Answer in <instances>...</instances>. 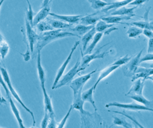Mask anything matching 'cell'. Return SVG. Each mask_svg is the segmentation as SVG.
Here are the masks:
<instances>
[{
	"label": "cell",
	"mask_w": 153,
	"mask_h": 128,
	"mask_svg": "<svg viewBox=\"0 0 153 128\" xmlns=\"http://www.w3.org/2000/svg\"><path fill=\"white\" fill-rule=\"evenodd\" d=\"M68 37H80L73 32H69L66 29H53L52 31L42 32L38 35L36 42V48L37 51H41L48 44L60 39Z\"/></svg>",
	"instance_id": "cell-1"
},
{
	"label": "cell",
	"mask_w": 153,
	"mask_h": 128,
	"mask_svg": "<svg viewBox=\"0 0 153 128\" xmlns=\"http://www.w3.org/2000/svg\"><path fill=\"white\" fill-rule=\"evenodd\" d=\"M0 71H1V74L3 75V77L7 84V86L10 91V94L15 98V100L20 103L21 104V106L25 109V111H27L28 113L30 114V115H31L32 118V120H33V126H35V116H34V114L33 113L30 111V110L24 104V103L23 102V101L22 100V99L20 98V96L18 95V94H17V92L16 91V90H15V88H13V85H12V82H11V80H10V76H9V75L8 73V71L7 70H6V68L2 65L0 66Z\"/></svg>",
	"instance_id": "cell-2"
},
{
	"label": "cell",
	"mask_w": 153,
	"mask_h": 128,
	"mask_svg": "<svg viewBox=\"0 0 153 128\" xmlns=\"http://www.w3.org/2000/svg\"><path fill=\"white\" fill-rule=\"evenodd\" d=\"M80 59H78L76 61L75 64L74 65V67L66 73L65 75H64L59 81L58 84H56V87H55V89L59 88L63 86L69 85L70 83L73 81L74 77L78 74V73L80 71L84 70V69L80 67Z\"/></svg>",
	"instance_id": "cell-3"
},
{
	"label": "cell",
	"mask_w": 153,
	"mask_h": 128,
	"mask_svg": "<svg viewBox=\"0 0 153 128\" xmlns=\"http://www.w3.org/2000/svg\"><path fill=\"white\" fill-rule=\"evenodd\" d=\"M80 114L81 115L82 127H94V126H99L96 122H101L102 118L97 113V111H95L94 114H91L84 110Z\"/></svg>",
	"instance_id": "cell-4"
},
{
	"label": "cell",
	"mask_w": 153,
	"mask_h": 128,
	"mask_svg": "<svg viewBox=\"0 0 153 128\" xmlns=\"http://www.w3.org/2000/svg\"><path fill=\"white\" fill-rule=\"evenodd\" d=\"M143 51V49H142L136 56L132 58L123 67V73L125 76L132 78L134 75L136 70L140 64V61Z\"/></svg>",
	"instance_id": "cell-5"
},
{
	"label": "cell",
	"mask_w": 153,
	"mask_h": 128,
	"mask_svg": "<svg viewBox=\"0 0 153 128\" xmlns=\"http://www.w3.org/2000/svg\"><path fill=\"white\" fill-rule=\"evenodd\" d=\"M97 71V70H95L86 75L81 76L77 78L74 79L69 85L71 88L72 90L74 95H75L80 91H82L83 87L85 84L91 78L92 75Z\"/></svg>",
	"instance_id": "cell-6"
},
{
	"label": "cell",
	"mask_w": 153,
	"mask_h": 128,
	"mask_svg": "<svg viewBox=\"0 0 153 128\" xmlns=\"http://www.w3.org/2000/svg\"><path fill=\"white\" fill-rule=\"evenodd\" d=\"M105 107H119V108L129 110V111H150V112H153V109L148 108L143 105L138 104L135 103H118V102H111V103H109L107 104H106Z\"/></svg>",
	"instance_id": "cell-7"
},
{
	"label": "cell",
	"mask_w": 153,
	"mask_h": 128,
	"mask_svg": "<svg viewBox=\"0 0 153 128\" xmlns=\"http://www.w3.org/2000/svg\"><path fill=\"white\" fill-rule=\"evenodd\" d=\"M80 44V41H76L75 42V44L73 45L72 48H71V52L69 53V54L68 55V56L67 58V59L65 60V61L64 62V63L62 64V65L60 67V68L59 69L58 71H57L56 73V76L55 78V79H54V81H53V85L52 86V89L53 90L55 89V87H56V84H58L59 81H60V79L62 78L64 72L65 71V70L66 68V67H68L69 63L70 62L71 59H72V54H74V51H75V49H76V48H77V46L79 45Z\"/></svg>",
	"instance_id": "cell-8"
},
{
	"label": "cell",
	"mask_w": 153,
	"mask_h": 128,
	"mask_svg": "<svg viewBox=\"0 0 153 128\" xmlns=\"http://www.w3.org/2000/svg\"><path fill=\"white\" fill-rule=\"evenodd\" d=\"M108 44H105V45L101 46V48H99L96 51H95L93 54H85L82 56V64L80 67L83 68L84 70L89 65L91 62L92 61L97 59H103L105 57L106 55L109 53L108 51H104L103 52H100L101 49H102L105 46L108 45Z\"/></svg>",
	"instance_id": "cell-9"
},
{
	"label": "cell",
	"mask_w": 153,
	"mask_h": 128,
	"mask_svg": "<svg viewBox=\"0 0 153 128\" xmlns=\"http://www.w3.org/2000/svg\"><path fill=\"white\" fill-rule=\"evenodd\" d=\"M25 23H26V35L27 38V41L29 42V46L30 50V52L32 53L34 49V46L36 44L38 34L33 30V28L30 24V23L25 18Z\"/></svg>",
	"instance_id": "cell-10"
},
{
	"label": "cell",
	"mask_w": 153,
	"mask_h": 128,
	"mask_svg": "<svg viewBox=\"0 0 153 128\" xmlns=\"http://www.w3.org/2000/svg\"><path fill=\"white\" fill-rule=\"evenodd\" d=\"M153 75V68H146L144 67H139L136 70L134 75L131 78V81L134 82L137 79H143L146 80L148 77Z\"/></svg>",
	"instance_id": "cell-11"
},
{
	"label": "cell",
	"mask_w": 153,
	"mask_h": 128,
	"mask_svg": "<svg viewBox=\"0 0 153 128\" xmlns=\"http://www.w3.org/2000/svg\"><path fill=\"white\" fill-rule=\"evenodd\" d=\"M49 15H51L52 18H55L57 20H60L62 21H63L65 22H66L68 23H69L71 25L79 23L80 18L83 15H59L56 14L55 13H50Z\"/></svg>",
	"instance_id": "cell-12"
},
{
	"label": "cell",
	"mask_w": 153,
	"mask_h": 128,
	"mask_svg": "<svg viewBox=\"0 0 153 128\" xmlns=\"http://www.w3.org/2000/svg\"><path fill=\"white\" fill-rule=\"evenodd\" d=\"M114 24H109L100 19L95 25L97 32H102L105 35H109L111 32L117 30L118 28L113 27Z\"/></svg>",
	"instance_id": "cell-13"
},
{
	"label": "cell",
	"mask_w": 153,
	"mask_h": 128,
	"mask_svg": "<svg viewBox=\"0 0 153 128\" xmlns=\"http://www.w3.org/2000/svg\"><path fill=\"white\" fill-rule=\"evenodd\" d=\"M51 3L41 9L38 13L33 17V27H35L38 23L46 19L48 16L51 13Z\"/></svg>",
	"instance_id": "cell-14"
},
{
	"label": "cell",
	"mask_w": 153,
	"mask_h": 128,
	"mask_svg": "<svg viewBox=\"0 0 153 128\" xmlns=\"http://www.w3.org/2000/svg\"><path fill=\"white\" fill-rule=\"evenodd\" d=\"M98 12L92 13L91 15H83L79 21L80 24L84 25H95L100 19L102 18V16H98L97 14Z\"/></svg>",
	"instance_id": "cell-15"
},
{
	"label": "cell",
	"mask_w": 153,
	"mask_h": 128,
	"mask_svg": "<svg viewBox=\"0 0 153 128\" xmlns=\"http://www.w3.org/2000/svg\"><path fill=\"white\" fill-rule=\"evenodd\" d=\"M145 86V81L142 79H137L134 81L133 85L128 91L126 95H128L132 93L134 95H143V90Z\"/></svg>",
	"instance_id": "cell-16"
},
{
	"label": "cell",
	"mask_w": 153,
	"mask_h": 128,
	"mask_svg": "<svg viewBox=\"0 0 153 128\" xmlns=\"http://www.w3.org/2000/svg\"><path fill=\"white\" fill-rule=\"evenodd\" d=\"M54 29H68L72 27V25L63 21L55 19V18H46V20Z\"/></svg>",
	"instance_id": "cell-17"
},
{
	"label": "cell",
	"mask_w": 153,
	"mask_h": 128,
	"mask_svg": "<svg viewBox=\"0 0 153 128\" xmlns=\"http://www.w3.org/2000/svg\"><path fill=\"white\" fill-rule=\"evenodd\" d=\"M120 66L119 65H111L107 67H106L105 69H103V70H102L100 73V75L99 76V78L96 81V82L95 83V84L94 85V88L95 89V88L97 87V86L98 85V84L105 78H106V77H108L111 73H112L113 71H114L116 70H117V68H119Z\"/></svg>",
	"instance_id": "cell-18"
},
{
	"label": "cell",
	"mask_w": 153,
	"mask_h": 128,
	"mask_svg": "<svg viewBox=\"0 0 153 128\" xmlns=\"http://www.w3.org/2000/svg\"><path fill=\"white\" fill-rule=\"evenodd\" d=\"M37 60H36V68L38 78H39L40 84H45L46 78H45V71L42 65V59H41V51H37Z\"/></svg>",
	"instance_id": "cell-19"
},
{
	"label": "cell",
	"mask_w": 153,
	"mask_h": 128,
	"mask_svg": "<svg viewBox=\"0 0 153 128\" xmlns=\"http://www.w3.org/2000/svg\"><path fill=\"white\" fill-rule=\"evenodd\" d=\"M102 20L109 24H119L122 23L121 22L123 20H131V17L129 16L123 15H111L109 16H102Z\"/></svg>",
	"instance_id": "cell-20"
},
{
	"label": "cell",
	"mask_w": 153,
	"mask_h": 128,
	"mask_svg": "<svg viewBox=\"0 0 153 128\" xmlns=\"http://www.w3.org/2000/svg\"><path fill=\"white\" fill-rule=\"evenodd\" d=\"M95 90V89L94 88V86L93 85L90 88L84 91L82 93V98L85 102H88L91 104L95 110V111H97V108L96 105H95V103L93 98V95Z\"/></svg>",
	"instance_id": "cell-21"
},
{
	"label": "cell",
	"mask_w": 153,
	"mask_h": 128,
	"mask_svg": "<svg viewBox=\"0 0 153 128\" xmlns=\"http://www.w3.org/2000/svg\"><path fill=\"white\" fill-rule=\"evenodd\" d=\"M95 26L94 25H78L74 28H71L68 29H66L69 32H73L79 36L81 37L85 35L86 33H87L88 31H89L92 28H93Z\"/></svg>",
	"instance_id": "cell-22"
},
{
	"label": "cell",
	"mask_w": 153,
	"mask_h": 128,
	"mask_svg": "<svg viewBox=\"0 0 153 128\" xmlns=\"http://www.w3.org/2000/svg\"><path fill=\"white\" fill-rule=\"evenodd\" d=\"M42 91H43V94L44 97V104H45V111H47L49 112L50 114H55L53 109V106L52 103V100L51 98L48 95L46 88L45 87V84L41 85Z\"/></svg>",
	"instance_id": "cell-23"
},
{
	"label": "cell",
	"mask_w": 153,
	"mask_h": 128,
	"mask_svg": "<svg viewBox=\"0 0 153 128\" xmlns=\"http://www.w3.org/2000/svg\"><path fill=\"white\" fill-rule=\"evenodd\" d=\"M133 0H122V1H120L109 3L108 5H107L105 7L102 9V12L106 13V12H108V11H110L112 9H115V10H116L120 7H124V6L129 4Z\"/></svg>",
	"instance_id": "cell-24"
},
{
	"label": "cell",
	"mask_w": 153,
	"mask_h": 128,
	"mask_svg": "<svg viewBox=\"0 0 153 128\" xmlns=\"http://www.w3.org/2000/svg\"><path fill=\"white\" fill-rule=\"evenodd\" d=\"M97 31L95 30V26L92 28L89 31H88L87 33H86L85 35L81 37V41H82V51L84 52H85L86 49V47L89 42L93 39L95 34H96Z\"/></svg>",
	"instance_id": "cell-25"
},
{
	"label": "cell",
	"mask_w": 153,
	"mask_h": 128,
	"mask_svg": "<svg viewBox=\"0 0 153 128\" xmlns=\"http://www.w3.org/2000/svg\"><path fill=\"white\" fill-rule=\"evenodd\" d=\"M8 99H9V104H10V106L12 112H13V115H15V117L17 120V122L18 123L19 126H20V127H21V128H25L26 127L24 125L23 121V120L21 117L20 112H19L18 108L16 107L15 103L13 102V101L12 98V97L8 98Z\"/></svg>",
	"instance_id": "cell-26"
},
{
	"label": "cell",
	"mask_w": 153,
	"mask_h": 128,
	"mask_svg": "<svg viewBox=\"0 0 153 128\" xmlns=\"http://www.w3.org/2000/svg\"><path fill=\"white\" fill-rule=\"evenodd\" d=\"M82 91H80V92L76 94L75 95H74V101L72 103V107L73 109L77 110L80 112H83L84 111L83 106L85 101L82 98Z\"/></svg>",
	"instance_id": "cell-27"
},
{
	"label": "cell",
	"mask_w": 153,
	"mask_h": 128,
	"mask_svg": "<svg viewBox=\"0 0 153 128\" xmlns=\"http://www.w3.org/2000/svg\"><path fill=\"white\" fill-rule=\"evenodd\" d=\"M137 6L133 7L131 8H127L124 7H120L116 10H114V12H111V15H123V16H134L136 15L134 13V10Z\"/></svg>",
	"instance_id": "cell-28"
},
{
	"label": "cell",
	"mask_w": 153,
	"mask_h": 128,
	"mask_svg": "<svg viewBox=\"0 0 153 128\" xmlns=\"http://www.w3.org/2000/svg\"><path fill=\"white\" fill-rule=\"evenodd\" d=\"M129 97L138 103H141L148 108L153 109V101L147 100L143 96V95H129Z\"/></svg>",
	"instance_id": "cell-29"
},
{
	"label": "cell",
	"mask_w": 153,
	"mask_h": 128,
	"mask_svg": "<svg viewBox=\"0 0 153 128\" xmlns=\"http://www.w3.org/2000/svg\"><path fill=\"white\" fill-rule=\"evenodd\" d=\"M103 35V33L102 32H96V34H95L94 37L92 39V42L89 45V46L86 48L85 52V54H88L92 52V51L94 50L95 47L96 46L99 42L102 39Z\"/></svg>",
	"instance_id": "cell-30"
},
{
	"label": "cell",
	"mask_w": 153,
	"mask_h": 128,
	"mask_svg": "<svg viewBox=\"0 0 153 128\" xmlns=\"http://www.w3.org/2000/svg\"><path fill=\"white\" fill-rule=\"evenodd\" d=\"M143 29L137 26L132 25L128 29L126 34L129 38H136L143 34Z\"/></svg>",
	"instance_id": "cell-31"
},
{
	"label": "cell",
	"mask_w": 153,
	"mask_h": 128,
	"mask_svg": "<svg viewBox=\"0 0 153 128\" xmlns=\"http://www.w3.org/2000/svg\"><path fill=\"white\" fill-rule=\"evenodd\" d=\"M35 26L36 27V29H38V31L40 33L52 31L54 29L46 20H43L40 22V23H38Z\"/></svg>",
	"instance_id": "cell-32"
},
{
	"label": "cell",
	"mask_w": 153,
	"mask_h": 128,
	"mask_svg": "<svg viewBox=\"0 0 153 128\" xmlns=\"http://www.w3.org/2000/svg\"><path fill=\"white\" fill-rule=\"evenodd\" d=\"M9 51V45L7 42L3 40L0 42V56L1 59H5Z\"/></svg>",
	"instance_id": "cell-33"
},
{
	"label": "cell",
	"mask_w": 153,
	"mask_h": 128,
	"mask_svg": "<svg viewBox=\"0 0 153 128\" xmlns=\"http://www.w3.org/2000/svg\"><path fill=\"white\" fill-rule=\"evenodd\" d=\"M89 3L91 7L95 10H101V9H103L109 4L102 0H91Z\"/></svg>",
	"instance_id": "cell-34"
},
{
	"label": "cell",
	"mask_w": 153,
	"mask_h": 128,
	"mask_svg": "<svg viewBox=\"0 0 153 128\" xmlns=\"http://www.w3.org/2000/svg\"><path fill=\"white\" fill-rule=\"evenodd\" d=\"M113 123L115 125L122 126L125 128H132V126L123 118L118 117H113Z\"/></svg>",
	"instance_id": "cell-35"
},
{
	"label": "cell",
	"mask_w": 153,
	"mask_h": 128,
	"mask_svg": "<svg viewBox=\"0 0 153 128\" xmlns=\"http://www.w3.org/2000/svg\"><path fill=\"white\" fill-rule=\"evenodd\" d=\"M26 2H27V5H28V9H27V12H26V18H27V20H28V22L30 23V24L33 27V9L32 7L31 4H30V3L29 0H26Z\"/></svg>",
	"instance_id": "cell-36"
},
{
	"label": "cell",
	"mask_w": 153,
	"mask_h": 128,
	"mask_svg": "<svg viewBox=\"0 0 153 128\" xmlns=\"http://www.w3.org/2000/svg\"><path fill=\"white\" fill-rule=\"evenodd\" d=\"M131 58H132L131 56L129 57L128 56V54H126V55H125V56L119 58L116 61H115L112 65L121 66L124 64H126L131 59Z\"/></svg>",
	"instance_id": "cell-37"
},
{
	"label": "cell",
	"mask_w": 153,
	"mask_h": 128,
	"mask_svg": "<svg viewBox=\"0 0 153 128\" xmlns=\"http://www.w3.org/2000/svg\"><path fill=\"white\" fill-rule=\"evenodd\" d=\"M73 109V107H72V105L71 104L70 107H69V109L68 112H67V114L65 115V116L64 117V118L61 120L60 122H59V123H57V125H56V127H59V128H62V127H64V126H65L66 122H67V120L71 114V112H72V110Z\"/></svg>",
	"instance_id": "cell-38"
},
{
	"label": "cell",
	"mask_w": 153,
	"mask_h": 128,
	"mask_svg": "<svg viewBox=\"0 0 153 128\" xmlns=\"http://www.w3.org/2000/svg\"><path fill=\"white\" fill-rule=\"evenodd\" d=\"M108 112H114V113H117V114H120V115H123V116H125V117H128V118H129L131 121H132L135 124H136V127H142V128H143V127H144L142 125H141L140 123H138V121L136 120V119H134V118L133 117H131V116H129V115H127V114H125V113H123V112H119V111H108Z\"/></svg>",
	"instance_id": "cell-39"
},
{
	"label": "cell",
	"mask_w": 153,
	"mask_h": 128,
	"mask_svg": "<svg viewBox=\"0 0 153 128\" xmlns=\"http://www.w3.org/2000/svg\"><path fill=\"white\" fill-rule=\"evenodd\" d=\"M50 120V114L47 111H45V116L41 123V127L46 128L48 127Z\"/></svg>",
	"instance_id": "cell-40"
},
{
	"label": "cell",
	"mask_w": 153,
	"mask_h": 128,
	"mask_svg": "<svg viewBox=\"0 0 153 128\" xmlns=\"http://www.w3.org/2000/svg\"><path fill=\"white\" fill-rule=\"evenodd\" d=\"M0 84H1L3 87L4 90L6 91V95H7V98L10 97H11V94L10 93V91H9V90L7 86V84H6V83L3 77V75L1 74V73H0Z\"/></svg>",
	"instance_id": "cell-41"
},
{
	"label": "cell",
	"mask_w": 153,
	"mask_h": 128,
	"mask_svg": "<svg viewBox=\"0 0 153 128\" xmlns=\"http://www.w3.org/2000/svg\"><path fill=\"white\" fill-rule=\"evenodd\" d=\"M56 125H57V123L55 121V114H50V120H49V124H48L47 127L55 128V127H56Z\"/></svg>",
	"instance_id": "cell-42"
},
{
	"label": "cell",
	"mask_w": 153,
	"mask_h": 128,
	"mask_svg": "<svg viewBox=\"0 0 153 128\" xmlns=\"http://www.w3.org/2000/svg\"><path fill=\"white\" fill-rule=\"evenodd\" d=\"M147 61H153V53H148L146 54L145 56L142 58H140V62L142 64V62H147Z\"/></svg>",
	"instance_id": "cell-43"
},
{
	"label": "cell",
	"mask_w": 153,
	"mask_h": 128,
	"mask_svg": "<svg viewBox=\"0 0 153 128\" xmlns=\"http://www.w3.org/2000/svg\"><path fill=\"white\" fill-rule=\"evenodd\" d=\"M148 0H133L132 1H131L129 4L132 5V6H138L142 5L144 3L148 1Z\"/></svg>",
	"instance_id": "cell-44"
},
{
	"label": "cell",
	"mask_w": 153,
	"mask_h": 128,
	"mask_svg": "<svg viewBox=\"0 0 153 128\" xmlns=\"http://www.w3.org/2000/svg\"><path fill=\"white\" fill-rule=\"evenodd\" d=\"M143 34L148 39H153V31L149 29H143Z\"/></svg>",
	"instance_id": "cell-45"
},
{
	"label": "cell",
	"mask_w": 153,
	"mask_h": 128,
	"mask_svg": "<svg viewBox=\"0 0 153 128\" xmlns=\"http://www.w3.org/2000/svg\"><path fill=\"white\" fill-rule=\"evenodd\" d=\"M153 52V39H149L148 45V53Z\"/></svg>",
	"instance_id": "cell-46"
},
{
	"label": "cell",
	"mask_w": 153,
	"mask_h": 128,
	"mask_svg": "<svg viewBox=\"0 0 153 128\" xmlns=\"http://www.w3.org/2000/svg\"><path fill=\"white\" fill-rule=\"evenodd\" d=\"M52 0H44L42 4V6H41V8H43L44 7H46V6H48V4H49L50 3H52Z\"/></svg>",
	"instance_id": "cell-47"
},
{
	"label": "cell",
	"mask_w": 153,
	"mask_h": 128,
	"mask_svg": "<svg viewBox=\"0 0 153 128\" xmlns=\"http://www.w3.org/2000/svg\"><path fill=\"white\" fill-rule=\"evenodd\" d=\"M0 85H1L0 84ZM6 103H7V101L2 96L1 93V90H0V104H6Z\"/></svg>",
	"instance_id": "cell-48"
},
{
	"label": "cell",
	"mask_w": 153,
	"mask_h": 128,
	"mask_svg": "<svg viewBox=\"0 0 153 128\" xmlns=\"http://www.w3.org/2000/svg\"><path fill=\"white\" fill-rule=\"evenodd\" d=\"M144 67H146V68H153V63H151V64H145L142 65Z\"/></svg>",
	"instance_id": "cell-49"
},
{
	"label": "cell",
	"mask_w": 153,
	"mask_h": 128,
	"mask_svg": "<svg viewBox=\"0 0 153 128\" xmlns=\"http://www.w3.org/2000/svg\"><path fill=\"white\" fill-rule=\"evenodd\" d=\"M3 40H4V37L2 35V34L1 33H0V42H1Z\"/></svg>",
	"instance_id": "cell-50"
},
{
	"label": "cell",
	"mask_w": 153,
	"mask_h": 128,
	"mask_svg": "<svg viewBox=\"0 0 153 128\" xmlns=\"http://www.w3.org/2000/svg\"><path fill=\"white\" fill-rule=\"evenodd\" d=\"M147 79H149V80H151V81H152L153 82V75H151V76L148 77V78L146 79V80H147Z\"/></svg>",
	"instance_id": "cell-51"
},
{
	"label": "cell",
	"mask_w": 153,
	"mask_h": 128,
	"mask_svg": "<svg viewBox=\"0 0 153 128\" xmlns=\"http://www.w3.org/2000/svg\"><path fill=\"white\" fill-rule=\"evenodd\" d=\"M4 1H5V0H1V1H0V9H1V6H2V4H3V3H4Z\"/></svg>",
	"instance_id": "cell-52"
},
{
	"label": "cell",
	"mask_w": 153,
	"mask_h": 128,
	"mask_svg": "<svg viewBox=\"0 0 153 128\" xmlns=\"http://www.w3.org/2000/svg\"><path fill=\"white\" fill-rule=\"evenodd\" d=\"M1 65H2V64H1V62H0V66H1Z\"/></svg>",
	"instance_id": "cell-53"
},
{
	"label": "cell",
	"mask_w": 153,
	"mask_h": 128,
	"mask_svg": "<svg viewBox=\"0 0 153 128\" xmlns=\"http://www.w3.org/2000/svg\"><path fill=\"white\" fill-rule=\"evenodd\" d=\"M88 1H89H89H91V0H88Z\"/></svg>",
	"instance_id": "cell-54"
},
{
	"label": "cell",
	"mask_w": 153,
	"mask_h": 128,
	"mask_svg": "<svg viewBox=\"0 0 153 128\" xmlns=\"http://www.w3.org/2000/svg\"><path fill=\"white\" fill-rule=\"evenodd\" d=\"M0 58H1V56H0Z\"/></svg>",
	"instance_id": "cell-55"
}]
</instances>
